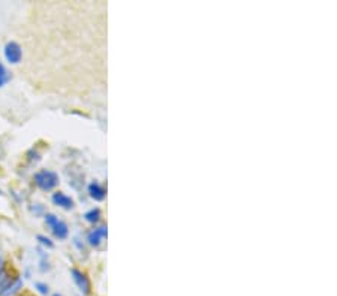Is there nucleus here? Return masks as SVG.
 Segmentation results:
<instances>
[{
    "label": "nucleus",
    "mask_w": 337,
    "mask_h": 296,
    "mask_svg": "<svg viewBox=\"0 0 337 296\" xmlns=\"http://www.w3.org/2000/svg\"><path fill=\"white\" fill-rule=\"evenodd\" d=\"M11 79V76H9V73H8V70L6 68L3 66V63L0 62V89L2 87H5L6 84H8V81Z\"/></svg>",
    "instance_id": "10"
},
{
    "label": "nucleus",
    "mask_w": 337,
    "mask_h": 296,
    "mask_svg": "<svg viewBox=\"0 0 337 296\" xmlns=\"http://www.w3.org/2000/svg\"><path fill=\"white\" fill-rule=\"evenodd\" d=\"M35 287H36L38 292L42 293V295H46V293L50 292V289H48V286H46L45 283H35Z\"/></svg>",
    "instance_id": "12"
},
{
    "label": "nucleus",
    "mask_w": 337,
    "mask_h": 296,
    "mask_svg": "<svg viewBox=\"0 0 337 296\" xmlns=\"http://www.w3.org/2000/svg\"><path fill=\"white\" fill-rule=\"evenodd\" d=\"M45 223L46 226H50L53 235L57 238V239H65L69 233V229L65 222L59 220V217H56L54 214H45Z\"/></svg>",
    "instance_id": "3"
},
{
    "label": "nucleus",
    "mask_w": 337,
    "mask_h": 296,
    "mask_svg": "<svg viewBox=\"0 0 337 296\" xmlns=\"http://www.w3.org/2000/svg\"><path fill=\"white\" fill-rule=\"evenodd\" d=\"M70 275H72L74 283H75L77 287L80 289V292H81L83 295H89L91 286H90V280L87 278V275L83 274L81 271H78V270H75V268L70 270Z\"/></svg>",
    "instance_id": "5"
},
{
    "label": "nucleus",
    "mask_w": 337,
    "mask_h": 296,
    "mask_svg": "<svg viewBox=\"0 0 337 296\" xmlns=\"http://www.w3.org/2000/svg\"><path fill=\"white\" fill-rule=\"evenodd\" d=\"M38 238V241L42 244V246H45L46 249H53L54 247V244H53V241L50 239V238H46V236H44V235H38L36 236Z\"/></svg>",
    "instance_id": "11"
},
{
    "label": "nucleus",
    "mask_w": 337,
    "mask_h": 296,
    "mask_svg": "<svg viewBox=\"0 0 337 296\" xmlns=\"http://www.w3.org/2000/svg\"><path fill=\"white\" fill-rule=\"evenodd\" d=\"M105 236H107V228L102 226V228L93 229L91 232H89V235H87V241H89L90 246L98 247V246L101 244V241H102Z\"/></svg>",
    "instance_id": "7"
},
{
    "label": "nucleus",
    "mask_w": 337,
    "mask_h": 296,
    "mask_svg": "<svg viewBox=\"0 0 337 296\" xmlns=\"http://www.w3.org/2000/svg\"><path fill=\"white\" fill-rule=\"evenodd\" d=\"M0 195H2V192H0Z\"/></svg>",
    "instance_id": "14"
},
{
    "label": "nucleus",
    "mask_w": 337,
    "mask_h": 296,
    "mask_svg": "<svg viewBox=\"0 0 337 296\" xmlns=\"http://www.w3.org/2000/svg\"><path fill=\"white\" fill-rule=\"evenodd\" d=\"M3 54H5V59L8 60V63H11V65H18L22 59L21 46L18 45L17 42H14V41L8 42L5 45Z\"/></svg>",
    "instance_id": "4"
},
{
    "label": "nucleus",
    "mask_w": 337,
    "mask_h": 296,
    "mask_svg": "<svg viewBox=\"0 0 337 296\" xmlns=\"http://www.w3.org/2000/svg\"><path fill=\"white\" fill-rule=\"evenodd\" d=\"M53 296H62V295H59V293H54V295Z\"/></svg>",
    "instance_id": "13"
},
{
    "label": "nucleus",
    "mask_w": 337,
    "mask_h": 296,
    "mask_svg": "<svg viewBox=\"0 0 337 296\" xmlns=\"http://www.w3.org/2000/svg\"><path fill=\"white\" fill-rule=\"evenodd\" d=\"M51 201H53L54 205L60 206V208H63V209H72V208H74V204H75L74 199H72L70 196L65 195L63 192H56V193H53Z\"/></svg>",
    "instance_id": "6"
},
{
    "label": "nucleus",
    "mask_w": 337,
    "mask_h": 296,
    "mask_svg": "<svg viewBox=\"0 0 337 296\" xmlns=\"http://www.w3.org/2000/svg\"><path fill=\"white\" fill-rule=\"evenodd\" d=\"M89 195L91 199H94V201H104L105 199V190H104V187H101L98 182H91L89 184Z\"/></svg>",
    "instance_id": "8"
},
{
    "label": "nucleus",
    "mask_w": 337,
    "mask_h": 296,
    "mask_svg": "<svg viewBox=\"0 0 337 296\" xmlns=\"http://www.w3.org/2000/svg\"><path fill=\"white\" fill-rule=\"evenodd\" d=\"M35 184L44 190V192H50L53 190L57 184H59V175L54 171L50 169H42L39 172L35 174Z\"/></svg>",
    "instance_id": "2"
},
{
    "label": "nucleus",
    "mask_w": 337,
    "mask_h": 296,
    "mask_svg": "<svg viewBox=\"0 0 337 296\" xmlns=\"http://www.w3.org/2000/svg\"><path fill=\"white\" fill-rule=\"evenodd\" d=\"M22 287L20 277H9L3 273L0 275V296H14Z\"/></svg>",
    "instance_id": "1"
},
{
    "label": "nucleus",
    "mask_w": 337,
    "mask_h": 296,
    "mask_svg": "<svg viewBox=\"0 0 337 296\" xmlns=\"http://www.w3.org/2000/svg\"><path fill=\"white\" fill-rule=\"evenodd\" d=\"M84 219H86L89 223H98L99 219H101V211H99L98 208H93V209H90V211H87V212L84 214Z\"/></svg>",
    "instance_id": "9"
}]
</instances>
